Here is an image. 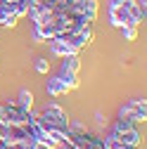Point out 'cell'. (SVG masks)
<instances>
[{
    "label": "cell",
    "instance_id": "1",
    "mask_svg": "<svg viewBox=\"0 0 147 149\" xmlns=\"http://www.w3.org/2000/svg\"><path fill=\"white\" fill-rule=\"evenodd\" d=\"M33 118L38 121L45 130H62V133H66L69 130V116H66V111L57 104H48L43 107L38 114H33Z\"/></svg>",
    "mask_w": 147,
    "mask_h": 149
},
{
    "label": "cell",
    "instance_id": "2",
    "mask_svg": "<svg viewBox=\"0 0 147 149\" xmlns=\"http://www.w3.org/2000/svg\"><path fill=\"white\" fill-rule=\"evenodd\" d=\"M112 135L121 142L123 149H140V144H142V135H140V130L135 128L133 121H126V118H119V121L114 123Z\"/></svg>",
    "mask_w": 147,
    "mask_h": 149
},
{
    "label": "cell",
    "instance_id": "3",
    "mask_svg": "<svg viewBox=\"0 0 147 149\" xmlns=\"http://www.w3.org/2000/svg\"><path fill=\"white\" fill-rule=\"evenodd\" d=\"M55 38L64 40V43L71 47L74 54H78L83 47L90 45V40H93V29H90V24L76 26V29H69V31H64V33H60V36H55Z\"/></svg>",
    "mask_w": 147,
    "mask_h": 149
},
{
    "label": "cell",
    "instance_id": "4",
    "mask_svg": "<svg viewBox=\"0 0 147 149\" xmlns=\"http://www.w3.org/2000/svg\"><path fill=\"white\" fill-rule=\"evenodd\" d=\"M31 111L22 109L17 102H0V125H26Z\"/></svg>",
    "mask_w": 147,
    "mask_h": 149
},
{
    "label": "cell",
    "instance_id": "5",
    "mask_svg": "<svg viewBox=\"0 0 147 149\" xmlns=\"http://www.w3.org/2000/svg\"><path fill=\"white\" fill-rule=\"evenodd\" d=\"M119 118L133 121V123H145L147 121V102L145 100H131L126 107H121Z\"/></svg>",
    "mask_w": 147,
    "mask_h": 149
},
{
    "label": "cell",
    "instance_id": "6",
    "mask_svg": "<svg viewBox=\"0 0 147 149\" xmlns=\"http://www.w3.org/2000/svg\"><path fill=\"white\" fill-rule=\"evenodd\" d=\"M0 142H31L29 123L26 125H0Z\"/></svg>",
    "mask_w": 147,
    "mask_h": 149
},
{
    "label": "cell",
    "instance_id": "7",
    "mask_svg": "<svg viewBox=\"0 0 147 149\" xmlns=\"http://www.w3.org/2000/svg\"><path fill=\"white\" fill-rule=\"evenodd\" d=\"M109 22H112V26H116V29H126V26H135L138 29L140 26L123 5H109Z\"/></svg>",
    "mask_w": 147,
    "mask_h": 149
},
{
    "label": "cell",
    "instance_id": "8",
    "mask_svg": "<svg viewBox=\"0 0 147 149\" xmlns=\"http://www.w3.org/2000/svg\"><path fill=\"white\" fill-rule=\"evenodd\" d=\"M62 73H71V76H78V69H81V59L78 54H66L62 57Z\"/></svg>",
    "mask_w": 147,
    "mask_h": 149
},
{
    "label": "cell",
    "instance_id": "9",
    "mask_svg": "<svg viewBox=\"0 0 147 149\" xmlns=\"http://www.w3.org/2000/svg\"><path fill=\"white\" fill-rule=\"evenodd\" d=\"M48 92H50L52 97H60V95H66L69 88L64 85V81H62L60 76H55V78H50V81H48Z\"/></svg>",
    "mask_w": 147,
    "mask_h": 149
},
{
    "label": "cell",
    "instance_id": "10",
    "mask_svg": "<svg viewBox=\"0 0 147 149\" xmlns=\"http://www.w3.org/2000/svg\"><path fill=\"white\" fill-rule=\"evenodd\" d=\"M48 43H50V50H52L55 57H66V54H74L71 47H69L64 40H60V38H50Z\"/></svg>",
    "mask_w": 147,
    "mask_h": 149
},
{
    "label": "cell",
    "instance_id": "11",
    "mask_svg": "<svg viewBox=\"0 0 147 149\" xmlns=\"http://www.w3.org/2000/svg\"><path fill=\"white\" fill-rule=\"evenodd\" d=\"M17 104H19L22 109H26V111H31V107H33V92L26 90V88H22L19 95H17Z\"/></svg>",
    "mask_w": 147,
    "mask_h": 149
},
{
    "label": "cell",
    "instance_id": "12",
    "mask_svg": "<svg viewBox=\"0 0 147 149\" xmlns=\"http://www.w3.org/2000/svg\"><path fill=\"white\" fill-rule=\"evenodd\" d=\"M10 12H14V5L7 3V0H0V24H3V19H5ZM14 14H17V12H14Z\"/></svg>",
    "mask_w": 147,
    "mask_h": 149
},
{
    "label": "cell",
    "instance_id": "13",
    "mask_svg": "<svg viewBox=\"0 0 147 149\" xmlns=\"http://www.w3.org/2000/svg\"><path fill=\"white\" fill-rule=\"evenodd\" d=\"M123 31V38L128 40V43H133L135 38H138V29L135 26H126V29H121Z\"/></svg>",
    "mask_w": 147,
    "mask_h": 149
},
{
    "label": "cell",
    "instance_id": "14",
    "mask_svg": "<svg viewBox=\"0 0 147 149\" xmlns=\"http://www.w3.org/2000/svg\"><path fill=\"white\" fill-rule=\"evenodd\" d=\"M36 71H38V73H48V71H50V62H48L45 57L36 59Z\"/></svg>",
    "mask_w": 147,
    "mask_h": 149
},
{
    "label": "cell",
    "instance_id": "15",
    "mask_svg": "<svg viewBox=\"0 0 147 149\" xmlns=\"http://www.w3.org/2000/svg\"><path fill=\"white\" fill-rule=\"evenodd\" d=\"M31 149H48V147H45L43 142H36V140H33V142H31Z\"/></svg>",
    "mask_w": 147,
    "mask_h": 149
},
{
    "label": "cell",
    "instance_id": "16",
    "mask_svg": "<svg viewBox=\"0 0 147 149\" xmlns=\"http://www.w3.org/2000/svg\"><path fill=\"white\" fill-rule=\"evenodd\" d=\"M0 149H7V147H5V142H0Z\"/></svg>",
    "mask_w": 147,
    "mask_h": 149
}]
</instances>
